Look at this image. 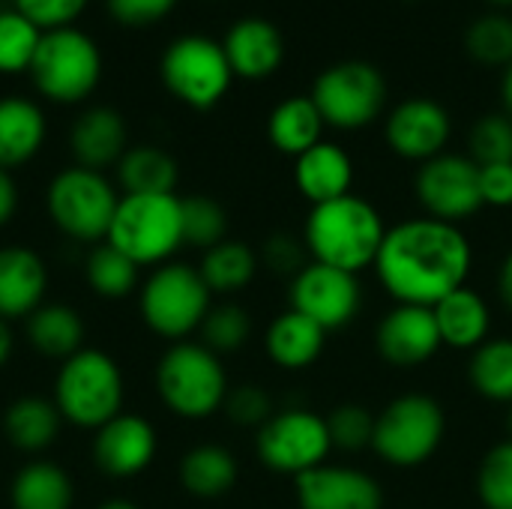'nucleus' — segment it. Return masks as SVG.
<instances>
[{
    "mask_svg": "<svg viewBox=\"0 0 512 509\" xmlns=\"http://www.w3.org/2000/svg\"><path fill=\"white\" fill-rule=\"evenodd\" d=\"M330 450L333 441L327 417L306 408H288L273 414L255 435V453L261 465L294 480L312 468L327 465Z\"/></svg>",
    "mask_w": 512,
    "mask_h": 509,
    "instance_id": "obj_12",
    "label": "nucleus"
},
{
    "mask_svg": "<svg viewBox=\"0 0 512 509\" xmlns=\"http://www.w3.org/2000/svg\"><path fill=\"white\" fill-rule=\"evenodd\" d=\"M258 261H261L270 273L294 279V276L312 261V255H309L303 237H294V234H288V231H276V234H270V237L264 240Z\"/></svg>",
    "mask_w": 512,
    "mask_h": 509,
    "instance_id": "obj_42",
    "label": "nucleus"
},
{
    "mask_svg": "<svg viewBox=\"0 0 512 509\" xmlns=\"http://www.w3.org/2000/svg\"><path fill=\"white\" fill-rule=\"evenodd\" d=\"M474 249L468 234L432 216L405 219L387 228L375 258V276L396 303L435 306L468 285Z\"/></svg>",
    "mask_w": 512,
    "mask_h": 509,
    "instance_id": "obj_1",
    "label": "nucleus"
},
{
    "mask_svg": "<svg viewBox=\"0 0 512 509\" xmlns=\"http://www.w3.org/2000/svg\"><path fill=\"white\" fill-rule=\"evenodd\" d=\"M324 117L318 111V105L312 102V96H288L282 99L270 117H267V138L270 144L285 153V156H303L306 150H312L324 132Z\"/></svg>",
    "mask_w": 512,
    "mask_h": 509,
    "instance_id": "obj_27",
    "label": "nucleus"
},
{
    "mask_svg": "<svg viewBox=\"0 0 512 509\" xmlns=\"http://www.w3.org/2000/svg\"><path fill=\"white\" fill-rule=\"evenodd\" d=\"M498 294H501V303L512 312V249L507 252V258L501 261V270H498Z\"/></svg>",
    "mask_w": 512,
    "mask_h": 509,
    "instance_id": "obj_48",
    "label": "nucleus"
},
{
    "mask_svg": "<svg viewBox=\"0 0 512 509\" xmlns=\"http://www.w3.org/2000/svg\"><path fill=\"white\" fill-rule=\"evenodd\" d=\"M291 309L315 321L321 330H342L360 312V282L357 273L309 261L288 288Z\"/></svg>",
    "mask_w": 512,
    "mask_h": 509,
    "instance_id": "obj_14",
    "label": "nucleus"
},
{
    "mask_svg": "<svg viewBox=\"0 0 512 509\" xmlns=\"http://www.w3.org/2000/svg\"><path fill=\"white\" fill-rule=\"evenodd\" d=\"M300 509H384L378 480L351 465H321L294 480Z\"/></svg>",
    "mask_w": 512,
    "mask_h": 509,
    "instance_id": "obj_18",
    "label": "nucleus"
},
{
    "mask_svg": "<svg viewBox=\"0 0 512 509\" xmlns=\"http://www.w3.org/2000/svg\"><path fill=\"white\" fill-rule=\"evenodd\" d=\"M105 243L120 249L138 267L168 264V258L183 246V198L123 195Z\"/></svg>",
    "mask_w": 512,
    "mask_h": 509,
    "instance_id": "obj_5",
    "label": "nucleus"
},
{
    "mask_svg": "<svg viewBox=\"0 0 512 509\" xmlns=\"http://www.w3.org/2000/svg\"><path fill=\"white\" fill-rule=\"evenodd\" d=\"M117 204L120 198L114 186L102 177V171L81 165L63 168L45 192V207L57 231L81 243H96L108 237Z\"/></svg>",
    "mask_w": 512,
    "mask_h": 509,
    "instance_id": "obj_9",
    "label": "nucleus"
},
{
    "mask_svg": "<svg viewBox=\"0 0 512 509\" xmlns=\"http://www.w3.org/2000/svg\"><path fill=\"white\" fill-rule=\"evenodd\" d=\"M213 306V294L201 279L198 267L183 261L159 264L141 285L138 309L144 324L171 342H183L189 333L201 330L207 312Z\"/></svg>",
    "mask_w": 512,
    "mask_h": 509,
    "instance_id": "obj_7",
    "label": "nucleus"
},
{
    "mask_svg": "<svg viewBox=\"0 0 512 509\" xmlns=\"http://www.w3.org/2000/svg\"><path fill=\"white\" fill-rule=\"evenodd\" d=\"M468 54L483 66L507 69L512 63V18L504 12L480 15L465 30Z\"/></svg>",
    "mask_w": 512,
    "mask_h": 509,
    "instance_id": "obj_35",
    "label": "nucleus"
},
{
    "mask_svg": "<svg viewBox=\"0 0 512 509\" xmlns=\"http://www.w3.org/2000/svg\"><path fill=\"white\" fill-rule=\"evenodd\" d=\"M447 435V417L438 399L426 393H405L375 414L372 450L393 468L426 465Z\"/></svg>",
    "mask_w": 512,
    "mask_h": 509,
    "instance_id": "obj_6",
    "label": "nucleus"
},
{
    "mask_svg": "<svg viewBox=\"0 0 512 509\" xmlns=\"http://www.w3.org/2000/svg\"><path fill=\"white\" fill-rule=\"evenodd\" d=\"M501 102H504V114L512 117V63L504 69V78H501Z\"/></svg>",
    "mask_w": 512,
    "mask_h": 509,
    "instance_id": "obj_50",
    "label": "nucleus"
},
{
    "mask_svg": "<svg viewBox=\"0 0 512 509\" xmlns=\"http://www.w3.org/2000/svg\"><path fill=\"white\" fill-rule=\"evenodd\" d=\"M96 509H141L138 504H132L129 498H108V501H102Z\"/></svg>",
    "mask_w": 512,
    "mask_h": 509,
    "instance_id": "obj_51",
    "label": "nucleus"
},
{
    "mask_svg": "<svg viewBox=\"0 0 512 509\" xmlns=\"http://www.w3.org/2000/svg\"><path fill=\"white\" fill-rule=\"evenodd\" d=\"M63 417L54 399L21 396L3 411V435L21 453H42L60 435Z\"/></svg>",
    "mask_w": 512,
    "mask_h": 509,
    "instance_id": "obj_26",
    "label": "nucleus"
},
{
    "mask_svg": "<svg viewBox=\"0 0 512 509\" xmlns=\"http://www.w3.org/2000/svg\"><path fill=\"white\" fill-rule=\"evenodd\" d=\"M384 234L387 228L378 207L354 192L315 204L303 225V243L312 261L348 273H360L375 264Z\"/></svg>",
    "mask_w": 512,
    "mask_h": 509,
    "instance_id": "obj_2",
    "label": "nucleus"
},
{
    "mask_svg": "<svg viewBox=\"0 0 512 509\" xmlns=\"http://www.w3.org/2000/svg\"><path fill=\"white\" fill-rule=\"evenodd\" d=\"M312 102L333 129H363L387 108V78L369 60H339L312 81Z\"/></svg>",
    "mask_w": 512,
    "mask_h": 509,
    "instance_id": "obj_10",
    "label": "nucleus"
},
{
    "mask_svg": "<svg viewBox=\"0 0 512 509\" xmlns=\"http://www.w3.org/2000/svg\"><path fill=\"white\" fill-rule=\"evenodd\" d=\"M477 498L486 509H512V441L495 444L477 468Z\"/></svg>",
    "mask_w": 512,
    "mask_h": 509,
    "instance_id": "obj_39",
    "label": "nucleus"
},
{
    "mask_svg": "<svg viewBox=\"0 0 512 509\" xmlns=\"http://www.w3.org/2000/svg\"><path fill=\"white\" fill-rule=\"evenodd\" d=\"M138 276L141 267L126 258L120 249H114L111 243L96 246L87 261H84V279L93 288V294L105 297V300H123L138 288Z\"/></svg>",
    "mask_w": 512,
    "mask_h": 509,
    "instance_id": "obj_34",
    "label": "nucleus"
},
{
    "mask_svg": "<svg viewBox=\"0 0 512 509\" xmlns=\"http://www.w3.org/2000/svg\"><path fill=\"white\" fill-rule=\"evenodd\" d=\"M159 72L168 93L198 111L219 105L234 81V69L225 57L222 42L201 33L174 39L162 54Z\"/></svg>",
    "mask_w": 512,
    "mask_h": 509,
    "instance_id": "obj_11",
    "label": "nucleus"
},
{
    "mask_svg": "<svg viewBox=\"0 0 512 509\" xmlns=\"http://www.w3.org/2000/svg\"><path fill=\"white\" fill-rule=\"evenodd\" d=\"M222 408H225L228 420L243 429H261L273 417V399L258 384H240V387L228 390Z\"/></svg>",
    "mask_w": 512,
    "mask_h": 509,
    "instance_id": "obj_43",
    "label": "nucleus"
},
{
    "mask_svg": "<svg viewBox=\"0 0 512 509\" xmlns=\"http://www.w3.org/2000/svg\"><path fill=\"white\" fill-rule=\"evenodd\" d=\"M471 159L477 165L512 162V117L510 114H483L471 126Z\"/></svg>",
    "mask_w": 512,
    "mask_h": 509,
    "instance_id": "obj_41",
    "label": "nucleus"
},
{
    "mask_svg": "<svg viewBox=\"0 0 512 509\" xmlns=\"http://www.w3.org/2000/svg\"><path fill=\"white\" fill-rule=\"evenodd\" d=\"M327 429H330L333 450L360 453V450L372 447L375 414L366 405H360V402H345V405H336L327 414Z\"/></svg>",
    "mask_w": 512,
    "mask_h": 509,
    "instance_id": "obj_40",
    "label": "nucleus"
},
{
    "mask_svg": "<svg viewBox=\"0 0 512 509\" xmlns=\"http://www.w3.org/2000/svg\"><path fill=\"white\" fill-rule=\"evenodd\" d=\"M18 210V186L12 180V174L6 168H0V228L12 222Z\"/></svg>",
    "mask_w": 512,
    "mask_h": 509,
    "instance_id": "obj_47",
    "label": "nucleus"
},
{
    "mask_svg": "<svg viewBox=\"0 0 512 509\" xmlns=\"http://www.w3.org/2000/svg\"><path fill=\"white\" fill-rule=\"evenodd\" d=\"M12 348H15V339H12L9 321H3V318H0V369L9 363V357H12Z\"/></svg>",
    "mask_w": 512,
    "mask_h": 509,
    "instance_id": "obj_49",
    "label": "nucleus"
},
{
    "mask_svg": "<svg viewBox=\"0 0 512 509\" xmlns=\"http://www.w3.org/2000/svg\"><path fill=\"white\" fill-rule=\"evenodd\" d=\"M258 267L261 261L252 246H246L243 240H222L204 252L198 273L207 282L210 294H237L255 279Z\"/></svg>",
    "mask_w": 512,
    "mask_h": 509,
    "instance_id": "obj_32",
    "label": "nucleus"
},
{
    "mask_svg": "<svg viewBox=\"0 0 512 509\" xmlns=\"http://www.w3.org/2000/svg\"><path fill=\"white\" fill-rule=\"evenodd\" d=\"M507 435H510V441H512V405L507 408Z\"/></svg>",
    "mask_w": 512,
    "mask_h": 509,
    "instance_id": "obj_52",
    "label": "nucleus"
},
{
    "mask_svg": "<svg viewBox=\"0 0 512 509\" xmlns=\"http://www.w3.org/2000/svg\"><path fill=\"white\" fill-rule=\"evenodd\" d=\"M180 486L195 498H222L237 486L240 468L228 447L198 444L180 459Z\"/></svg>",
    "mask_w": 512,
    "mask_h": 509,
    "instance_id": "obj_30",
    "label": "nucleus"
},
{
    "mask_svg": "<svg viewBox=\"0 0 512 509\" xmlns=\"http://www.w3.org/2000/svg\"><path fill=\"white\" fill-rule=\"evenodd\" d=\"M228 375L207 345L174 342L156 363V393L180 420L213 417L228 396Z\"/></svg>",
    "mask_w": 512,
    "mask_h": 509,
    "instance_id": "obj_4",
    "label": "nucleus"
},
{
    "mask_svg": "<svg viewBox=\"0 0 512 509\" xmlns=\"http://www.w3.org/2000/svg\"><path fill=\"white\" fill-rule=\"evenodd\" d=\"M123 372L117 360L99 348H81L60 363L54 378V405L63 420L78 429H99L123 414Z\"/></svg>",
    "mask_w": 512,
    "mask_h": 509,
    "instance_id": "obj_3",
    "label": "nucleus"
},
{
    "mask_svg": "<svg viewBox=\"0 0 512 509\" xmlns=\"http://www.w3.org/2000/svg\"><path fill=\"white\" fill-rule=\"evenodd\" d=\"M453 135V117L450 111L429 99V96H411L399 102L384 123L387 147L408 159V162H429L444 153Z\"/></svg>",
    "mask_w": 512,
    "mask_h": 509,
    "instance_id": "obj_15",
    "label": "nucleus"
},
{
    "mask_svg": "<svg viewBox=\"0 0 512 509\" xmlns=\"http://www.w3.org/2000/svg\"><path fill=\"white\" fill-rule=\"evenodd\" d=\"M30 75L45 99L72 105L96 90L102 75V54L96 42L75 27L45 30L30 63Z\"/></svg>",
    "mask_w": 512,
    "mask_h": 509,
    "instance_id": "obj_8",
    "label": "nucleus"
},
{
    "mask_svg": "<svg viewBox=\"0 0 512 509\" xmlns=\"http://www.w3.org/2000/svg\"><path fill=\"white\" fill-rule=\"evenodd\" d=\"M27 342L36 354L63 363L84 348V321L66 303H42L27 318Z\"/></svg>",
    "mask_w": 512,
    "mask_h": 509,
    "instance_id": "obj_28",
    "label": "nucleus"
},
{
    "mask_svg": "<svg viewBox=\"0 0 512 509\" xmlns=\"http://www.w3.org/2000/svg\"><path fill=\"white\" fill-rule=\"evenodd\" d=\"M69 144H72V153H75L81 168L102 171V168L117 165L123 159V153H126V123L108 105L87 108L75 120Z\"/></svg>",
    "mask_w": 512,
    "mask_h": 509,
    "instance_id": "obj_22",
    "label": "nucleus"
},
{
    "mask_svg": "<svg viewBox=\"0 0 512 509\" xmlns=\"http://www.w3.org/2000/svg\"><path fill=\"white\" fill-rule=\"evenodd\" d=\"M492 3H498V6H512V0H492Z\"/></svg>",
    "mask_w": 512,
    "mask_h": 509,
    "instance_id": "obj_53",
    "label": "nucleus"
},
{
    "mask_svg": "<svg viewBox=\"0 0 512 509\" xmlns=\"http://www.w3.org/2000/svg\"><path fill=\"white\" fill-rule=\"evenodd\" d=\"M252 336V318L237 303H219L210 306L204 324H201V345H207L213 354H231L240 351Z\"/></svg>",
    "mask_w": 512,
    "mask_h": 509,
    "instance_id": "obj_38",
    "label": "nucleus"
},
{
    "mask_svg": "<svg viewBox=\"0 0 512 509\" xmlns=\"http://www.w3.org/2000/svg\"><path fill=\"white\" fill-rule=\"evenodd\" d=\"M435 321H438V333H441V345L453 348V351H477L492 330V312L489 303L483 300L480 291L462 285L453 294H447L441 303L432 306Z\"/></svg>",
    "mask_w": 512,
    "mask_h": 509,
    "instance_id": "obj_23",
    "label": "nucleus"
},
{
    "mask_svg": "<svg viewBox=\"0 0 512 509\" xmlns=\"http://www.w3.org/2000/svg\"><path fill=\"white\" fill-rule=\"evenodd\" d=\"M228 240V213L219 201L207 195L183 198V243L195 249H213Z\"/></svg>",
    "mask_w": 512,
    "mask_h": 509,
    "instance_id": "obj_37",
    "label": "nucleus"
},
{
    "mask_svg": "<svg viewBox=\"0 0 512 509\" xmlns=\"http://www.w3.org/2000/svg\"><path fill=\"white\" fill-rule=\"evenodd\" d=\"M222 48H225V57H228L234 75L249 78V81H261V78L273 75L285 60L282 30L273 21L258 18V15L237 21L225 33Z\"/></svg>",
    "mask_w": 512,
    "mask_h": 509,
    "instance_id": "obj_20",
    "label": "nucleus"
},
{
    "mask_svg": "<svg viewBox=\"0 0 512 509\" xmlns=\"http://www.w3.org/2000/svg\"><path fill=\"white\" fill-rule=\"evenodd\" d=\"M324 345H327V330H321L315 321H309L294 309L282 312L264 333L267 357L285 372L309 369L324 354Z\"/></svg>",
    "mask_w": 512,
    "mask_h": 509,
    "instance_id": "obj_24",
    "label": "nucleus"
},
{
    "mask_svg": "<svg viewBox=\"0 0 512 509\" xmlns=\"http://www.w3.org/2000/svg\"><path fill=\"white\" fill-rule=\"evenodd\" d=\"M45 141V114L36 102L21 96L0 99V168L30 162Z\"/></svg>",
    "mask_w": 512,
    "mask_h": 509,
    "instance_id": "obj_25",
    "label": "nucleus"
},
{
    "mask_svg": "<svg viewBox=\"0 0 512 509\" xmlns=\"http://www.w3.org/2000/svg\"><path fill=\"white\" fill-rule=\"evenodd\" d=\"M87 0H15V9L30 18L39 30L72 27V21L84 12Z\"/></svg>",
    "mask_w": 512,
    "mask_h": 509,
    "instance_id": "obj_44",
    "label": "nucleus"
},
{
    "mask_svg": "<svg viewBox=\"0 0 512 509\" xmlns=\"http://www.w3.org/2000/svg\"><path fill=\"white\" fill-rule=\"evenodd\" d=\"M294 183L306 201L324 204L342 198L354 186V162L345 147L333 141H318L312 150L294 159Z\"/></svg>",
    "mask_w": 512,
    "mask_h": 509,
    "instance_id": "obj_21",
    "label": "nucleus"
},
{
    "mask_svg": "<svg viewBox=\"0 0 512 509\" xmlns=\"http://www.w3.org/2000/svg\"><path fill=\"white\" fill-rule=\"evenodd\" d=\"M48 291V267L27 246H0V318H30Z\"/></svg>",
    "mask_w": 512,
    "mask_h": 509,
    "instance_id": "obj_19",
    "label": "nucleus"
},
{
    "mask_svg": "<svg viewBox=\"0 0 512 509\" xmlns=\"http://www.w3.org/2000/svg\"><path fill=\"white\" fill-rule=\"evenodd\" d=\"M156 450V429L138 414H117L93 435V462L102 474L114 480L147 471L156 459Z\"/></svg>",
    "mask_w": 512,
    "mask_h": 509,
    "instance_id": "obj_17",
    "label": "nucleus"
},
{
    "mask_svg": "<svg viewBox=\"0 0 512 509\" xmlns=\"http://www.w3.org/2000/svg\"><path fill=\"white\" fill-rule=\"evenodd\" d=\"M375 348L393 369H417L429 363L441 348L435 312L429 306L399 303L390 309L375 333Z\"/></svg>",
    "mask_w": 512,
    "mask_h": 509,
    "instance_id": "obj_16",
    "label": "nucleus"
},
{
    "mask_svg": "<svg viewBox=\"0 0 512 509\" xmlns=\"http://www.w3.org/2000/svg\"><path fill=\"white\" fill-rule=\"evenodd\" d=\"M39 42L42 30L30 18H24L18 9H0V72H30Z\"/></svg>",
    "mask_w": 512,
    "mask_h": 509,
    "instance_id": "obj_36",
    "label": "nucleus"
},
{
    "mask_svg": "<svg viewBox=\"0 0 512 509\" xmlns=\"http://www.w3.org/2000/svg\"><path fill=\"white\" fill-rule=\"evenodd\" d=\"M468 378L483 399L512 405V339H486L471 351Z\"/></svg>",
    "mask_w": 512,
    "mask_h": 509,
    "instance_id": "obj_33",
    "label": "nucleus"
},
{
    "mask_svg": "<svg viewBox=\"0 0 512 509\" xmlns=\"http://www.w3.org/2000/svg\"><path fill=\"white\" fill-rule=\"evenodd\" d=\"M417 201L426 216L459 225L483 207L480 192V165L462 153H441L420 165L414 177Z\"/></svg>",
    "mask_w": 512,
    "mask_h": 509,
    "instance_id": "obj_13",
    "label": "nucleus"
},
{
    "mask_svg": "<svg viewBox=\"0 0 512 509\" xmlns=\"http://www.w3.org/2000/svg\"><path fill=\"white\" fill-rule=\"evenodd\" d=\"M480 192L483 207H512V162L480 165Z\"/></svg>",
    "mask_w": 512,
    "mask_h": 509,
    "instance_id": "obj_46",
    "label": "nucleus"
},
{
    "mask_svg": "<svg viewBox=\"0 0 512 509\" xmlns=\"http://www.w3.org/2000/svg\"><path fill=\"white\" fill-rule=\"evenodd\" d=\"M180 168L171 153L159 147H132L117 162V180L126 195H174Z\"/></svg>",
    "mask_w": 512,
    "mask_h": 509,
    "instance_id": "obj_31",
    "label": "nucleus"
},
{
    "mask_svg": "<svg viewBox=\"0 0 512 509\" xmlns=\"http://www.w3.org/2000/svg\"><path fill=\"white\" fill-rule=\"evenodd\" d=\"M75 486L72 477L54 462H27L15 471L9 486L12 509H72Z\"/></svg>",
    "mask_w": 512,
    "mask_h": 509,
    "instance_id": "obj_29",
    "label": "nucleus"
},
{
    "mask_svg": "<svg viewBox=\"0 0 512 509\" xmlns=\"http://www.w3.org/2000/svg\"><path fill=\"white\" fill-rule=\"evenodd\" d=\"M177 6V0H108V12L129 27H141V24H156L162 21L171 9Z\"/></svg>",
    "mask_w": 512,
    "mask_h": 509,
    "instance_id": "obj_45",
    "label": "nucleus"
}]
</instances>
